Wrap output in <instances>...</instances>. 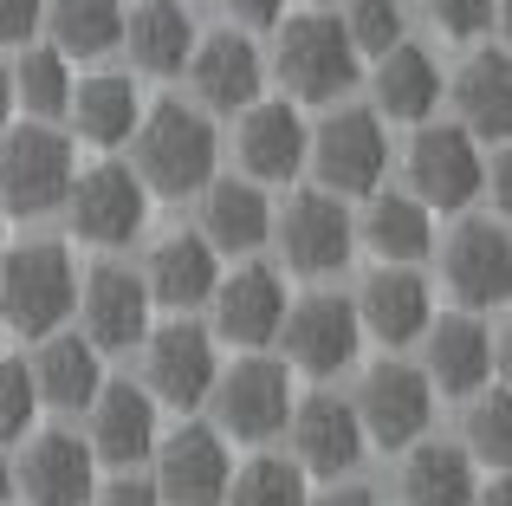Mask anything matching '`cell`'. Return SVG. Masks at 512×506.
Listing matches in <instances>:
<instances>
[{
	"label": "cell",
	"mask_w": 512,
	"mask_h": 506,
	"mask_svg": "<svg viewBox=\"0 0 512 506\" xmlns=\"http://www.w3.org/2000/svg\"><path fill=\"white\" fill-rule=\"evenodd\" d=\"M137 176L150 182L156 195H169V202H182V195L208 189L214 182V124L201 111H188V104H156L150 117H137Z\"/></svg>",
	"instance_id": "cell-1"
},
{
	"label": "cell",
	"mask_w": 512,
	"mask_h": 506,
	"mask_svg": "<svg viewBox=\"0 0 512 506\" xmlns=\"http://www.w3.org/2000/svg\"><path fill=\"white\" fill-rule=\"evenodd\" d=\"M72 305H78V273L59 241H26L0 260V325H13L20 338L59 331Z\"/></svg>",
	"instance_id": "cell-2"
},
{
	"label": "cell",
	"mask_w": 512,
	"mask_h": 506,
	"mask_svg": "<svg viewBox=\"0 0 512 506\" xmlns=\"http://www.w3.org/2000/svg\"><path fill=\"white\" fill-rule=\"evenodd\" d=\"M65 189H72V143L59 130H0V208L7 215H52Z\"/></svg>",
	"instance_id": "cell-3"
},
{
	"label": "cell",
	"mask_w": 512,
	"mask_h": 506,
	"mask_svg": "<svg viewBox=\"0 0 512 506\" xmlns=\"http://www.w3.org/2000/svg\"><path fill=\"white\" fill-rule=\"evenodd\" d=\"M357 59L363 52L350 46L344 20H331V13H299V20H286V33H279V78L312 104L350 91Z\"/></svg>",
	"instance_id": "cell-4"
},
{
	"label": "cell",
	"mask_w": 512,
	"mask_h": 506,
	"mask_svg": "<svg viewBox=\"0 0 512 506\" xmlns=\"http://www.w3.org/2000/svg\"><path fill=\"white\" fill-rule=\"evenodd\" d=\"M305 156H312V169H318V189H331V195H370L376 182H383V163H389L383 117L344 104V111H331L325 124H318V137L305 143Z\"/></svg>",
	"instance_id": "cell-5"
},
{
	"label": "cell",
	"mask_w": 512,
	"mask_h": 506,
	"mask_svg": "<svg viewBox=\"0 0 512 506\" xmlns=\"http://www.w3.org/2000/svg\"><path fill=\"white\" fill-rule=\"evenodd\" d=\"M65 208H72V228L85 234V241L124 247V241H137L143 221H150V182L124 163H98V169H85V176H72Z\"/></svg>",
	"instance_id": "cell-6"
},
{
	"label": "cell",
	"mask_w": 512,
	"mask_h": 506,
	"mask_svg": "<svg viewBox=\"0 0 512 506\" xmlns=\"http://www.w3.org/2000/svg\"><path fill=\"white\" fill-rule=\"evenodd\" d=\"M409 189L428 208H467L474 202L487 189V163L474 150V130L467 124H428L422 117V130L409 143Z\"/></svg>",
	"instance_id": "cell-7"
},
{
	"label": "cell",
	"mask_w": 512,
	"mask_h": 506,
	"mask_svg": "<svg viewBox=\"0 0 512 506\" xmlns=\"http://www.w3.org/2000/svg\"><path fill=\"white\" fill-rule=\"evenodd\" d=\"M428 416H435V383H428V370L396 364V357L370 364V377H363V390H357V422H363V442L409 448V442H422Z\"/></svg>",
	"instance_id": "cell-8"
},
{
	"label": "cell",
	"mask_w": 512,
	"mask_h": 506,
	"mask_svg": "<svg viewBox=\"0 0 512 506\" xmlns=\"http://www.w3.org/2000/svg\"><path fill=\"white\" fill-rule=\"evenodd\" d=\"M279 338H286L292 370H305V377H338L363 344V318L338 292H312V299H299L279 318Z\"/></svg>",
	"instance_id": "cell-9"
},
{
	"label": "cell",
	"mask_w": 512,
	"mask_h": 506,
	"mask_svg": "<svg viewBox=\"0 0 512 506\" xmlns=\"http://www.w3.org/2000/svg\"><path fill=\"white\" fill-rule=\"evenodd\" d=\"M208 396H214L221 429L240 435V442H266V435H279L286 416H292V377L273 357H240L227 377H214Z\"/></svg>",
	"instance_id": "cell-10"
},
{
	"label": "cell",
	"mask_w": 512,
	"mask_h": 506,
	"mask_svg": "<svg viewBox=\"0 0 512 506\" xmlns=\"http://www.w3.org/2000/svg\"><path fill=\"white\" fill-rule=\"evenodd\" d=\"M143 377H150L156 403H175V409L208 403L214 377H221L214 338L201 325H188V318H175V325H163V331H143Z\"/></svg>",
	"instance_id": "cell-11"
},
{
	"label": "cell",
	"mask_w": 512,
	"mask_h": 506,
	"mask_svg": "<svg viewBox=\"0 0 512 506\" xmlns=\"http://www.w3.org/2000/svg\"><path fill=\"white\" fill-rule=\"evenodd\" d=\"M156 494L163 506H221L227 494V448L214 429H201V422H182L175 435H156Z\"/></svg>",
	"instance_id": "cell-12"
},
{
	"label": "cell",
	"mask_w": 512,
	"mask_h": 506,
	"mask_svg": "<svg viewBox=\"0 0 512 506\" xmlns=\"http://www.w3.org/2000/svg\"><path fill=\"white\" fill-rule=\"evenodd\" d=\"M279 247H286L292 273H312V279L344 273L350 253H357V228L344 215V195H331V189L299 195L286 208V221H279Z\"/></svg>",
	"instance_id": "cell-13"
},
{
	"label": "cell",
	"mask_w": 512,
	"mask_h": 506,
	"mask_svg": "<svg viewBox=\"0 0 512 506\" xmlns=\"http://www.w3.org/2000/svg\"><path fill=\"white\" fill-rule=\"evenodd\" d=\"M78 305H85V338L98 351H130L150 331V286H143V273H130L117 260L91 266Z\"/></svg>",
	"instance_id": "cell-14"
},
{
	"label": "cell",
	"mask_w": 512,
	"mask_h": 506,
	"mask_svg": "<svg viewBox=\"0 0 512 506\" xmlns=\"http://www.w3.org/2000/svg\"><path fill=\"white\" fill-rule=\"evenodd\" d=\"M292 448H299V468L305 474H325L338 481L363 461V422H357V403H338V396H305L292 403Z\"/></svg>",
	"instance_id": "cell-15"
},
{
	"label": "cell",
	"mask_w": 512,
	"mask_h": 506,
	"mask_svg": "<svg viewBox=\"0 0 512 506\" xmlns=\"http://www.w3.org/2000/svg\"><path fill=\"white\" fill-rule=\"evenodd\" d=\"M85 409H91V461L137 468L156 448V403H150L143 383H130V377L98 383V396H91Z\"/></svg>",
	"instance_id": "cell-16"
},
{
	"label": "cell",
	"mask_w": 512,
	"mask_h": 506,
	"mask_svg": "<svg viewBox=\"0 0 512 506\" xmlns=\"http://www.w3.org/2000/svg\"><path fill=\"white\" fill-rule=\"evenodd\" d=\"M13 487L26 494V506H85L91 500V442H78L65 429L33 435Z\"/></svg>",
	"instance_id": "cell-17"
},
{
	"label": "cell",
	"mask_w": 512,
	"mask_h": 506,
	"mask_svg": "<svg viewBox=\"0 0 512 506\" xmlns=\"http://www.w3.org/2000/svg\"><path fill=\"white\" fill-rule=\"evenodd\" d=\"M214 331L234 344H273L279 318H286V286H279L273 266H240L234 279H214Z\"/></svg>",
	"instance_id": "cell-18"
},
{
	"label": "cell",
	"mask_w": 512,
	"mask_h": 506,
	"mask_svg": "<svg viewBox=\"0 0 512 506\" xmlns=\"http://www.w3.org/2000/svg\"><path fill=\"white\" fill-rule=\"evenodd\" d=\"M448 286L467 305H506L512 299V234L493 221H461L448 241Z\"/></svg>",
	"instance_id": "cell-19"
},
{
	"label": "cell",
	"mask_w": 512,
	"mask_h": 506,
	"mask_svg": "<svg viewBox=\"0 0 512 506\" xmlns=\"http://www.w3.org/2000/svg\"><path fill=\"white\" fill-rule=\"evenodd\" d=\"M305 124L299 111H292L286 98H253L247 111H240V163H247L253 182H286L305 169Z\"/></svg>",
	"instance_id": "cell-20"
},
{
	"label": "cell",
	"mask_w": 512,
	"mask_h": 506,
	"mask_svg": "<svg viewBox=\"0 0 512 506\" xmlns=\"http://www.w3.org/2000/svg\"><path fill=\"white\" fill-rule=\"evenodd\" d=\"M357 318H363V331H376L383 344H409V338H422L428 331V286H422V273H409L402 260H383L370 279H363V292H357Z\"/></svg>",
	"instance_id": "cell-21"
},
{
	"label": "cell",
	"mask_w": 512,
	"mask_h": 506,
	"mask_svg": "<svg viewBox=\"0 0 512 506\" xmlns=\"http://www.w3.org/2000/svg\"><path fill=\"white\" fill-rule=\"evenodd\" d=\"M188 78H195L208 111H247L260 98V52L240 33H208L188 52Z\"/></svg>",
	"instance_id": "cell-22"
},
{
	"label": "cell",
	"mask_w": 512,
	"mask_h": 506,
	"mask_svg": "<svg viewBox=\"0 0 512 506\" xmlns=\"http://www.w3.org/2000/svg\"><path fill=\"white\" fill-rule=\"evenodd\" d=\"M214 279H221V266H214V247L208 234H163V241L150 247V266H143V286H150V305H169V312H188V305H208Z\"/></svg>",
	"instance_id": "cell-23"
},
{
	"label": "cell",
	"mask_w": 512,
	"mask_h": 506,
	"mask_svg": "<svg viewBox=\"0 0 512 506\" xmlns=\"http://www.w3.org/2000/svg\"><path fill=\"white\" fill-rule=\"evenodd\" d=\"M428 383L435 390H448V396H474L480 383H487V370H493V338H487V325L480 318H467V312H454V318H428Z\"/></svg>",
	"instance_id": "cell-24"
},
{
	"label": "cell",
	"mask_w": 512,
	"mask_h": 506,
	"mask_svg": "<svg viewBox=\"0 0 512 506\" xmlns=\"http://www.w3.org/2000/svg\"><path fill=\"white\" fill-rule=\"evenodd\" d=\"M195 20L182 13V0H143L137 13L124 20V39L117 46H130V65L150 78H175L188 65V52H195Z\"/></svg>",
	"instance_id": "cell-25"
},
{
	"label": "cell",
	"mask_w": 512,
	"mask_h": 506,
	"mask_svg": "<svg viewBox=\"0 0 512 506\" xmlns=\"http://www.w3.org/2000/svg\"><path fill=\"white\" fill-rule=\"evenodd\" d=\"M441 104V72L422 46L396 39L389 52H376V117H396V124H422Z\"/></svg>",
	"instance_id": "cell-26"
},
{
	"label": "cell",
	"mask_w": 512,
	"mask_h": 506,
	"mask_svg": "<svg viewBox=\"0 0 512 506\" xmlns=\"http://www.w3.org/2000/svg\"><path fill=\"white\" fill-rule=\"evenodd\" d=\"M201 234H208V247H227V253H253L273 234V208H266L260 182H208V195H201Z\"/></svg>",
	"instance_id": "cell-27"
},
{
	"label": "cell",
	"mask_w": 512,
	"mask_h": 506,
	"mask_svg": "<svg viewBox=\"0 0 512 506\" xmlns=\"http://www.w3.org/2000/svg\"><path fill=\"white\" fill-rule=\"evenodd\" d=\"M33 383L52 409H85L104 383V364H98V344L78 338V331H46L39 344V364H33Z\"/></svg>",
	"instance_id": "cell-28"
},
{
	"label": "cell",
	"mask_w": 512,
	"mask_h": 506,
	"mask_svg": "<svg viewBox=\"0 0 512 506\" xmlns=\"http://www.w3.org/2000/svg\"><path fill=\"white\" fill-rule=\"evenodd\" d=\"M454 104L474 137H512V52H474L454 78Z\"/></svg>",
	"instance_id": "cell-29"
},
{
	"label": "cell",
	"mask_w": 512,
	"mask_h": 506,
	"mask_svg": "<svg viewBox=\"0 0 512 506\" xmlns=\"http://www.w3.org/2000/svg\"><path fill=\"white\" fill-rule=\"evenodd\" d=\"M474 494H480L474 461L454 442H422L402 461V500L409 506H474Z\"/></svg>",
	"instance_id": "cell-30"
},
{
	"label": "cell",
	"mask_w": 512,
	"mask_h": 506,
	"mask_svg": "<svg viewBox=\"0 0 512 506\" xmlns=\"http://www.w3.org/2000/svg\"><path fill=\"white\" fill-rule=\"evenodd\" d=\"M65 111L78 117V137H91V143H104V150H111V143H124L130 130H137L143 104H137V85H130V78L98 72V78H85V85H72Z\"/></svg>",
	"instance_id": "cell-31"
},
{
	"label": "cell",
	"mask_w": 512,
	"mask_h": 506,
	"mask_svg": "<svg viewBox=\"0 0 512 506\" xmlns=\"http://www.w3.org/2000/svg\"><path fill=\"white\" fill-rule=\"evenodd\" d=\"M363 241H370L383 260H428V247H435V221H428V202H415V195H376L370 215H363Z\"/></svg>",
	"instance_id": "cell-32"
},
{
	"label": "cell",
	"mask_w": 512,
	"mask_h": 506,
	"mask_svg": "<svg viewBox=\"0 0 512 506\" xmlns=\"http://www.w3.org/2000/svg\"><path fill=\"white\" fill-rule=\"evenodd\" d=\"M46 26L65 59H98L124 39V0H46Z\"/></svg>",
	"instance_id": "cell-33"
},
{
	"label": "cell",
	"mask_w": 512,
	"mask_h": 506,
	"mask_svg": "<svg viewBox=\"0 0 512 506\" xmlns=\"http://www.w3.org/2000/svg\"><path fill=\"white\" fill-rule=\"evenodd\" d=\"M7 78H13V104H26L33 117H59L65 98H72V65H65L59 46H26Z\"/></svg>",
	"instance_id": "cell-34"
},
{
	"label": "cell",
	"mask_w": 512,
	"mask_h": 506,
	"mask_svg": "<svg viewBox=\"0 0 512 506\" xmlns=\"http://www.w3.org/2000/svg\"><path fill=\"white\" fill-rule=\"evenodd\" d=\"M227 506H312L305 500V468L286 455H260L240 474H227Z\"/></svg>",
	"instance_id": "cell-35"
},
{
	"label": "cell",
	"mask_w": 512,
	"mask_h": 506,
	"mask_svg": "<svg viewBox=\"0 0 512 506\" xmlns=\"http://www.w3.org/2000/svg\"><path fill=\"white\" fill-rule=\"evenodd\" d=\"M467 442H474L480 461H493V468L512 474V390H493V396H480V403L467 409Z\"/></svg>",
	"instance_id": "cell-36"
},
{
	"label": "cell",
	"mask_w": 512,
	"mask_h": 506,
	"mask_svg": "<svg viewBox=\"0 0 512 506\" xmlns=\"http://www.w3.org/2000/svg\"><path fill=\"white\" fill-rule=\"evenodd\" d=\"M39 416V383L33 370L20 364V357H0V442H13V435H26Z\"/></svg>",
	"instance_id": "cell-37"
},
{
	"label": "cell",
	"mask_w": 512,
	"mask_h": 506,
	"mask_svg": "<svg viewBox=\"0 0 512 506\" xmlns=\"http://www.w3.org/2000/svg\"><path fill=\"white\" fill-rule=\"evenodd\" d=\"M344 33H350L357 52H389L402 39V7H396V0H350Z\"/></svg>",
	"instance_id": "cell-38"
},
{
	"label": "cell",
	"mask_w": 512,
	"mask_h": 506,
	"mask_svg": "<svg viewBox=\"0 0 512 506\" xmlns=\"http://www.w3.org/2000/svg\"><path fill=\"white\" fill-rule=\"evenodd\" d=\"M435 26L454 39H474L493 26V0H435Z\"/></svg>",
	"instance_id": "cell-39"
},
{
	"label": "cell",
	"mask_w": 512,
	"mask_h": 506,
	"mask_svg": "<svg viewBox=\"0 0 512 506\" xmlns=\"http://www.w3.org/2000/svg\"><path fill=\"white\" fill-rule=\"evenodd\" d=\"M39 13H46V0H0V46H20L39 26Z\"/></svg>",
	"instance_id": "cell-40"
},
{
	"label": "cell",
	"mask_w": 512,
	"mask_h": 506,
	"mask_svg": "<svg viewBox=\"0 0 512 506\" xmlns=\"http://www.w3.org/2000/svg\"><path fill=\"white\" fill-rule=\"evenodd\" d=\"M98 506H163V494H156V481H137V474H117V481L98 494Z\"/></svg>",
	"instance_id": "cell-41"
},
{
	"label": "cell",
	"mask_w": 512,
	"mask_h": 506,
	"mask_svg": "<svg viewBox=\"0 0 512 506\" xmlns=\"http://www.w3.org/2000/svg\"><path fill=\"white\" fill-rule=\"evenodd\" d=\"M234 7L240 26H279V13H286V0H227Z\"/></svg>",
	"instance_id": "cell-42"
},
{
	"label": "cell",
	"mask_w": 512,
	"mask_h": 506,
	"mask_svg": "<svg viewBox=\"0 0 512 506\" xmlns=\"http://www.w3.org/2000/svg\"><path fill=\"white\" fill-rule=\"evenodd\" d=\"M493 202H500V215H512V143L493 156Z\"/></svg>",
	"instance_id": "cell-43"
},
{
	"label": "cell",
	"mask_w": 512,
	"mask_h": 506,
	"mask_svg": "<svg viewBox=\"0 0 512 506\" xmlns=\"http://www.w3.org/2000/svg\"><path fill=\"white\" fill-rule=\"evenodd\" d=\"M312 506H376V494H370V487H331V494L312 500Z\"/></svg>",
	"instance_id": "cell-44"
},
{
	"label": "cell",
	"mask_w": 512,
	"mask_h": 506,
	"mask_svg": "<svg viewBox=\"0 0 512 506\" xmlns=\"http://www.w3.org/2000/svg\"><path fill=\"white\" fill-rule=\"evenodd\" d=\"M474 506H512V474H500L487 494H474Z\"/></svg>",
	"instance_id": "cell-45"
},
{
	"label": "cell",
	"mask_w": 512,
	"mask_h": 506,
	"mask_svg": "<svg viewBox=\"0 0 512 506\" xmlns=\"http://www.w3.org/2000/svg\"><path fill=\"white\" fill-rule=\"evenodd\" d=\"M7 111H13V78L0 72V130H7Z\"/></svg>",
	"instance_id": "cell-46"
},
{
	"label": "cell",
	"mask_w": 512,
	"mask_h": 506,
	"mask_svg": "<svg viewBox=\"0 0 512 506\" xmlns=\"http://www.w3.org/2000/svg\"><path fill=\"white\" fill-rule=\"evenodd\" d=\"M500 370H506V383H512V318H506V338H500Z\"/></svg>",
	"instance_id": "cell-47"
},
{
	"label": "cell",
	"mask_w": 512,
	"mask_h": 506,
	"mask_svg": "<svg viewBox=\"0 0 512 506\" xmlns=\"http://www.w3.org/2000/svg\"><path fill=\"white\" fill-rule=\"evenodd\" d=\"M7 500H13V468L0 461V506H7Z\"/></svg>",
	"instance_id": "cell-48"
},
{
	"label": "cell",
	"mask_w": 512,
	"mask_h": 506,
	"mask_svg": "<svg viewBox=\"0 0 512 506\" xmlns=\"http://www.w3.org/2000/svg\"><path fill=\"white\" fill-rule=\"evenodd\" d=\"M493 13H500V26H506V39H512V0H493Z\"/></svg>",
	"instance_id": "cell-49"
},
{
	"label": "cell",
	"mask_w": 512,
	"mask_h": 506,
	"mask_svg": "<svg viewBox=\"0 0 512 506\" xmlns=\"http://www.w3.org/2000/svg\"><path fill=\"white\" fill-rule=\"evenodd\" d=\"M0 234H7V208H0Z\"/></svg>",
	"instance_id": "cell-50"
}]
</instances>
